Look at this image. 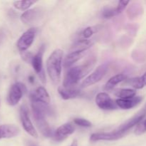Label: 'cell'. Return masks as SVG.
<instances>
[{"label": "cell", "mask_w": 146, "mask_h": 146, "mask_svg": "<svg viewBox=\"0 0 146 146\" xmlns=\"http://www.w3.org/2000/svg\"><path fill=\"white\" fill-rule=\"evenodd\" d=\"M94 64L95 61L91 59L83 65L69 68L64 76L63 87L66 88H72L73 87L75 86L78 81L89 72L90 70L94 66Z\"/></svg>", "instance_id": "1"}, {"label": "cell", "mask_w": 146, "mask_h": 146, "mask_svg": "<svg viewBox=\"0 0 146 146\" xmlns=\"http://www.w3.org/2000/svg\"><path fill=\"white\" fill-rule=\"evenodd\" d=\"M63 56L64 51L57 48L51 53L46 61L47 73L54 84H58L61 79Z\"/></svg>", "instance_id": "2"}, {"label": "cell", "mask_w": 146, "mask_h": 146, "mask_svg": "<svg viewBox=\"0 0 146 146\" xmlns=\"http://www.w3.org/2000/svg\"><path fill=\"white\" fill-rule=\"evenodd\" d=\"M33 118H34L36 127L43 136L46 138H51L54 136L52 130L49 124L46 120V115L37 110L32 109Z\"/></svg>", "instance_id": "3"}, {"label": "cell", "mask_w": 146, "mask_h": 146, "mask_svg": "<svg viewBox=\"0 0 146 146\" xmlns=\"http://www.w3.org/2000/svg\"><path fill=\"white\" fill-rule=\"evenodd\" d=\"M108 68H109V64L107 63L101 64L99 66L97 67L96 69L83 81L82 84H81V88H87V87L91 86L101 81L106 74Z\"/></svg>", "instance_id": "4"}, {"label": "cell", "mask_w": 146, "mask_h": 146, "mask_svg": "<svg viewBox=\"0 0 146 146\" xmlns=\"http://www.w3.org/2000/svg\"><path fill=\"white\" fill-rule=\"evenodd\" d=\"M27 92L25 85L21 82H17L13 84L9 91L7 95V104L9 106H14L18 104L23 95Z\"/></svg>", "instance_id": "5"}, {"label": "cell", "mask_w": 146, "mask_h": 146, "mask_svg": "<svg viewBox=\"0 0 146 146\" xmlns=\"http://www.w3.org/2000/svg\"><path fill=\"white\" fill-rule=\"evenodd\" d=\"M19 117L21 123L24 131L27 133L29 134L31 136L34 137L35 138H38V133H37L36 130L35 129L31 119H30L29 110L27 108V106L23 105L21 106L19 111Z\"/></svg>", "instance_id": "6"}, {"label": "cell", "mask_w": 146, "mask_h": 146, "mask_svg": "<svg viewBox=\"0 0 146 146\" xmlns=\"http://www.w3.org/2000/svg\"><path fill=\"white\" fill-rule=\"evenodd\" d=\"M36 31L37 30L36 28H31L27 30L20 36L17 41V46L21 52H24L31 46L34 41Z\"/></svg>", "instance_id": "7"}, {"label": "cell", "mask_w": 146, "mask_h": 146, "mask_svg": "<svg viewBox=\"0 0 146 146\" xmlns=\"http://www.w3.org/2000/svg\"><path fill=\"white\" fill-rule=\"evenodd\" d=\"M44 15V11L41 8H35L28 9L24 11L21 16V20L24 24L27 25H34L40 21Z\"/></svg>", "instance_id": "8"}, {"label": "cell", "mask_w": 146, "mask_h": 146, "mask_svg": "<svg viewBox=\"0 0 146 146\" xmlns=\"http://www.w3.org/2000/svg\"><path fill=\"white\" fill-rule=\"evenodd\" d=\"M44 51H45V46L44 45H42L39 48L38 52L35 55L33 56L31 64L35 72L39 76L41 81L44 84H45L46 77L44 75V71L43 70V55H44Z\"/></svg>", "instance_id": "9"}, {"label": "cell", "mask_w": 146, "mask_h": 146, "mask_svg": "<svg viewBox=\"0 0 146 146\" xmlns=\"http://www.w3.org/2000/svg\"><path fill=\"white\" fill-rule=\"evenodd\" d=\"M96 104L102 110H114L117 108L116 103L105 92L98 93L96 97Z\"/></svg>", "instance_id": "10"}, {"label": "cell", "mask_w": 146, "mask_h": 146, "mask_svg": "<svg viewBox=\"0 0 146 146\" xmlns=\"http://www.w3.org/2000/svg\"><path fill=\"white\" fill-rule=\"evenodd\" d=\"M124 134L119 132L118 130L111 131V132H102L93 133L91 135L90 141L92 142L99 141H116L123 138Z\"/></svg>", "instance_id": "11"}, {"label": "cell", "mask_w": 146, "mask_h": 146, "mask_svg": "<svg viewBox=\"0 0 146 146\" xmlns=\"http://www.w3.org/2000/svg\"><path fill=\"white\" fill-rule=\"evenodd\" d=\"M74 131L75 129L71 123H64L57 128L53 138L56 141H62L70 135L74 133Z\"/></svg>", "instance_id": "12"}, {"label": "cell", "mask_w": 146, "mask_h": 146, "mask_svg": "<svg viewBox=\"0 0 146 146\" xmlns=\"http://www.w3.org/2000/svg\"><path fill=\"white\" fill-rule=\"evenodd\" d=\"M20 129L13 124H4L0 125V140L4 138H11L19 134Z\"/></svg>", "instance_id": "13"}, {"label": "cell", "mask_w": 146, "mask_h": 146, "mask_svg": "<svg viewBox=\"0 0 146 146\" xmlns=\"http://www.w3.org/2000/svg\"><path fill=\"white\" fill-rule=\"evenodd\" d=\"M142 101L143 98L141 96H135L132 98H128V99L118 98L115 101V103H116L117 106L121 108V109L128 110L138 106Z\"/></svg>", "instance_id": "14"}, {"label": "cell", "mask_w": 146, "mask_h": 146, "mask_svg": "<svg viewBox=\"0 0 146 146\" xmlns=\"http://www.w3.org/2000/svg\"><path fill=\"white\" fill-rule=\"evenodd\" d=\"M30 98L41 101V102L44 103L46 104H48V105H49L50 101H51L48 92L43 86L38 87L34 92L31 93V95H30Z\"/></svg>", "instance_id": "15"}, {"label": "cell", "mask_w": 146, "mask_h": 146, "mask_svg": "<svg viewBox=\"0 0 146 146\" xmlns=\"http://www.w3.org/2000/svg\"><path fill=\"white\" fill-rule=\"evenodd\" d=\"M58 92L61 98L64 100L72 99L81 96V91L74 88H66L63 86H60L58 88Z\"/></svg>", "instance_id": "16"}, {"label": "cell", "mask_w": 146, "mask_h": 146, "mask_svg": "<svg viewBox=\"0 0 146 146\" xmlns=\"http://www.w3.org/2000/svg\"><path fill=\"white\" fill-rule=\"evenodd\" d=\"M94 42L92 40L89 39H80L77 41L74 45L71 46V49H70V52H74V51H77V52H84L86 51L87 49L90 48L91 46L93 45Z\"/></svg>", "instance_id": "17"}, {"label": "cell", "mask_w": 146, "mask_h": 146, "mask_svg": "<svg viewBox=\"0 0 146 146\" xmlns=\"http://www.w3.org/2000/svg\"><path fill=\"white\" fill-rule=\"evenodd\" d=\"M127 79V76L123 74H119L117 75L113 76L111 77L107 83L106 84L105 86H104V89L106 91H110V90L113 89L114 87L116 85H118L120 83L123 82V81H125Z\"/></svg>", "instance_id": "18"}, {"label": "cell", "mask_w": 146, "mask_h": 146, "mask_svg": "<svg viewBox=\"0 0 146 146\" xmlns=\"http://www.w3.org/2000/svg\"><path fill=\"white\" fill-rule=\"evenodd\" d=\"M82 54L81 52H70L65 57V59L64 61V65L66 68H69L71 66L74 65L76 62L78 61L80 58L82 57Z\"/></svg>", "instance_id": "19"}, {"label": "cell", "mask_w": 146, "mask_h": 146, "mask_svg": "<svg viewBox=\"0 0 146 146\" xmlns=\"http://www.w3.org/2000/svg\"><path fill=\"white\" fill-rule=\"evenodd\" d=\"M115 95L120 99H128L135 97L136 95V91L131 88H121L115 91Z\"/></svg>", "instance_id": "20"}, {"label": "cell", "mask_w": 146, "mask_h": 146, "mask_svg": "<svg viewBox=\"0 0 146 146\" xmlns=\"http://www.w3.org/2000/svg\"><path fill=\"white\" fill-rule=\"evenodd\" d=\"M36 2V1H31V0H27V1H16L14 2V7L17 9L21 10V11H25L31 7L33 4Z\"/></svg>", "instance_id": "21"}, {"label": "cell", "mask_w": 146, "mask_h": 146, "mask_svg": "<svg viewBox=\"0 0 146 146\" xmlns=\"http://www.w3.org/2000/svg\"><path fill=\"white\" fill-rule=\"evenodd\" d=\"M122 12L119 7L117 6L115 8H106L103 11L102 15L105 19H111Z\"/></svg>", "instance_id": "22"}, {"label": "cell", "mask_w": 146, "mask_h": 146, "mask_svg": "<svg viewBox=\"0 0 146 146\" xmlns=\"http://www.w3.org/2000/svg\"><path fill=\"white\" fill-rule=\"evenodd\" d=\"M128 84L135 88V89H141L145 86L142 79H141V77H135V78H131L128 81Z\"/></svg>", "instance_id": "23"}, {"label": "cell", "mask_w": 146, "mask_h": 146, "mask_svg": "<svg viewBox=\"0 0 146 146\" xmlns=\"http://www.w3.org/2000/svg\"><path fill=\"white\" fill-rule=\"evenodd\" d=\"M74 122L76 125H79L81 127H84V128H89L92 125V123L89 121L84 118H75L74 120Z\"/></svg>", "instance_id": "24"}, {"label": "cell", "mask_w": 146, "mask_h": 146, "mask_svg": "<svg viewBox=\"0 0 146 146\" xmlns=\"http://www.w3.org/2000/svg\"><path fill=\"white\" fill-rule=\"evenodd\" d=\"M146 131V119L143 120L142 122L138 123L136 125V128L135 129V133L136 135H141Z\"/></svg>", "instance_id": "25"}, {"label": "cell", "mask_w": 146, "mask_h": 146, "mask_svg": "<svg viewBox=\"0 0 146 146\" xmlns=\"http://www.w3.org/2000/svg\"><path fill=\"white\" fill-rule=\"evenodd\" d=\"M94 31L93 30L92 27H87L82 31L81 36H82L84 39H88V38H90L94 34Z\"/></svg>", "instance_id": "26"}, {"label": "cell", "mask_w": 146, "mask_h": 146, "mask_svg": "<svg viewBox=\"0 0 146 146\" xmlns=\"http://www.w3.org/2000/svg\"><path fill=\"white\" fill-rule=\"evenodd\" d=\"M21 58H22L23 60L25 61L26 62L30 63V64H31V59H32L33 58V55L31 53L24 51V52H22V54H21Z\"/></svg>", "instance_id": "27"}, {"label": "cell", "mask_w": 146, "mask_h": 146, "mask_svg": "<svg viewBox=\"0 0 146 146\" xmlns=\"http://www.w3.org/2000/svg\"><path fill=\"white\" fill-rule=\"evenodd\" d=\"M141 79H142V81H143V82L144 85L145 86L146 85V72L143 74V75L142 76H141Z\"/></svg>", "instance_id": "28"}, {"label": "cell", "mask_w": 146, "mask_h": 146, "mask_svg": "<svg viewBox=\"0 0 146 146\" xmlns=\"http://www.w3.org/2000/svg\"><path fill=\"white\" fill-rule=\"evenodd\" d=\"M70 146H78V143H77L76 140H74V141L72 142V143L71 144Z\"/></svg>", "instance_id": "29"}, {"label": "cell", "mask_w": 146, "mask_h": 146, "mask_svg": "<svg viewBox=\"0 0 146 146\" xmlns=\"http://www.w3.org/2000/svg\"><path fill=\"white\" fill-rule=\"evenodd\" d=\"M29 79L30 82H31V83H34V76H30L29 77Z\"/></svg>", "instance_id": "30"}, {"label": "cell", "mask_w": 146, "mask_h": 146, "mask_svg": "<svg viewBox=\"0 0 146 146\" xmlns=\"http://www.w3.org/2000/svg\"><path fill=\"white\" fill-rule=\"evenodd\" d=\"M29 146H37V145H35V144H34V143H30Z\"/></svg>", "instance_id": "31"}, {"label": "cell", "mask_w": 146, "mask_h": 146, "mask_svg": "<svg viewBox=\"0 0 146 146\" xmlns=\"http://www.w3.org/2000/svg\"><path fill=\"white\" fill-rule=\"evenodd\" d=\"M0 79H1V78H0Z\"/></svg>", "instance_id": "32"}]
</instances>
